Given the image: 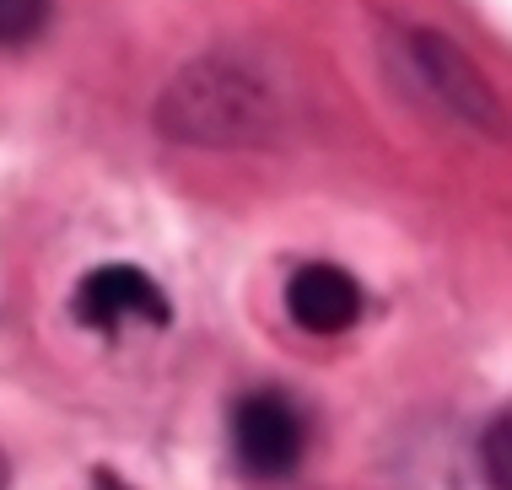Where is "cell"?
Returning <instances> with one entry per match:
<instances>
[{
	"instance_id": "obj_1",
	"label": "cell",
	"mask_w": 512,
	"mask_h": 490,
	"mask_svg": "<svg viewBox=\"0 0 512 490\" xmlns=\"http://www.w3.org/2000/svg\"><path fill=\"white\" fill-rule=\"evenodd\" d=\"M232 458L248 480H286L308 458V415L286 388H248L232 404Z\"/></svg>"
},
{
	"instance_id": "obj_2",
	"label": "cell",
	"mask_w": 512,
	"mask_h": 490,
	"mask_svg": "<svg viewBox=\"0 0 512 490\" xmlns=\"http://www.w3.org/2000/svg\"><path fill=\"white\" fill-rule=\"evenodd\" d=\"M71 318L81 329L103 334V340H119L130 329H168L173 302L141 264H98V270L81 275L71 297Z\"/></svg>"
},
{
	"instance_id": "obj_3",
	"label": "cell",
	"mask_w": 512,
	"mask_h": 490,
	"mask_svg": "<svg viewBox=\"0 0 512 490\" xmlns=\"http://www.w3.org/2000/svg\"><path fill=\"white\" fill-rule=\"evenodd\" d=\"M286 313L308 334H345L362 318V286L340 264H302L286 280Z\"/></svg>"
},
{
	"instance_id": "obj_4",
	"label": "cell",
	"mask_w": 512,
	"mask_h": 490,
	"mask_svg": "<svg viewBox=\"0 0 512 490\" xmlns=\"http://www.w3.org/2000/svg\"><path fill=\"white\" fill-rule=\"evenodd\" d=\"M49 11H54V0H0V49L33 44L49 27Z\"/></svg>"
},
{
	"instance_id": "obj_5",
	"label": "cell",
	"mask_w": 512,
	"mask_h": 490,
	"mask_svg": "<svg viewBox=\"0 0 512 490\" xmlns=\"http://www.w3.org/2000/svg\"><path fill=\"white\" fill-rule=\"evenodd\" d=\"M507 415H496V426L486 431V480L491 490H507Z\"/></svg>"
},
{
	"instance_id": "obj_6",
	"label": "cell",
	"mask_w": 512,
	"mask_h": 490,
	"mask_svg": "<svg viewBox=\"0 0 512 490\" xmlns=\"http://www.w3.org/2000/svg\"><path fill=\"white\" fill-rule=\"evenodd\" d=\"M98 490H130L124 480H114V474H98Z\"/></svg>"
},
{
	"instance_id": "obj_7",
	"label": "cell",
	"mask_w": 512,
	"mask_h": 490,
	"mask_svg": "<svg viewBox=\"0 0 512 490\" xmlns=\"http://www.w3.org/2000/svg\"><path fill=\"white\" fill-rule=\"evenodd\" d=\"M0 490H6V458H0Z\"/></svg>"
}]
</instances>
